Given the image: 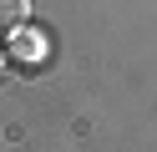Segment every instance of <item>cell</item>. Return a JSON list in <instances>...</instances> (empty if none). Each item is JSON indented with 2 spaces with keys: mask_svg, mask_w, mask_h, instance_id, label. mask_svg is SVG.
Here are the masks:
<instances>
[{
  "mask_svg": "<svg viewBox=\"0 0 157 152\" xmlns=\"http://www.w3.org/2000/svg\"><path fill=\"white\" fill-rule=\"evenodd\" d=\"M31 20V0H0V30H15Z\"/></svg>",
  "mask_w": 157,
  "mask_h": 152,
  "instance_id": "6da1fadb",
  "label": "cell"
}]
</instances>
